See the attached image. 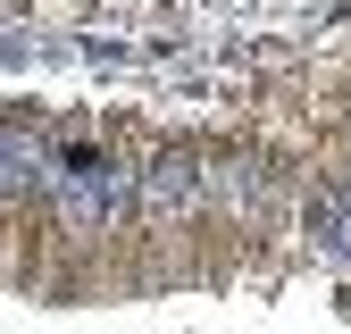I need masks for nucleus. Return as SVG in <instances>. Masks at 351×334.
Wrapping results in <instances>:
<instances>
[{
    "label": "nucleus",
    "mask_w": 351,
    "mask_h": 334,
    "mask_svg": "<svg viewBox=\"0 0 351 334\" xmlns=\"http://www.w3.org/2000/svg\"><path fill=\"white\" fill-rule=\"evenodd\" d=\"M101 151H109V167H125V176H151V167L176 151V134H159L151 117H101Z\"/></svg>",
    "instance_id": "nucleus-1"
}]
</instances>
